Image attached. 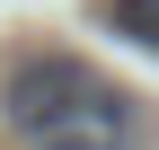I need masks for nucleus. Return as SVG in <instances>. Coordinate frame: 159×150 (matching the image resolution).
Returning a JSON list of instances; mask_svg holds the SVG:
<instances>
[{
  "label": "nucleus",
  "instance_id": "f03ea898",
  "mask_svg": "<svg viewBox=\"0 0 159 150\" xmlns=\"http://www.w3.org/2000/svg\"><path fill=\"white\" fill-rule=\"evenodd\" d=\"M97 18H106L124 44H150L159 53V0H97Z\"/></svg>",
  "mask_w": 159,
  "mask_h": 150
},
{
  "label": "nucleus",
  "instance_id": "f257e3e1",
  "mask_svg": "<svg viewBox=\"0 0 159 150\" xmlns=\"http://www.w3.org/2000/svg\"><path fill=\"white\" fill-rule=\"evenodd\" d=\"M0 124L18 150H142V97L80 53H18L0 71Z\"/></svg>",
  "mask_w": 159,
  "mask_h": 150
}]
</instances>
